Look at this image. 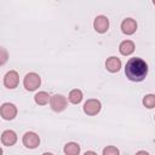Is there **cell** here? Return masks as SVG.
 Returning <instances> with one entry per match:
<instances>
[{
    "label": "cell",
    "mask_w": 155,
    "mask_h": 155,
    "mask_svg": "<svg viewBox=\"0 0 155 155\" xmlns=\"http://www.w3.org/2000/svg\"><path fill=\"white\" fill-rule=\"evenodd\" d=\"M125 74L131 81H142L148 74V64L139 57L130 58L125 67Z\"/></svg>",
    "instance_id": "cell-1"
},
{
    "label": "cell",
    "mask_w": 155,
    "mask_h": 155,
    "mask_svg": "<svg viewBox=\"0 0 155 155\" xmlns=\"http://www.w3.org/2000/svg\"><path fill=\"white\" fill-rule=\"evenodd\" d=\"M23 85L28 91H35L41 85V78L36 73H28L23 79Z\"/></svg>",
    "instance_id": "cell-2"
},
{
    "label": "cell",
    "mask_w": 155,
    "mask_h": 155,
    "mask_svg": "<svg viewBox=\"0 0 155 155\" xmlns=\"http://www.w3.org/2000/svg\"><path fill=\"white\" fill-rule=\"evenodd\" d=\"M67 98L62 94H53L50 99V107L53 111L61 113L67 108Z\"/></svg>",
    "instance_id": "cell-3"
},
{
    "label": "cell",
    "mask_w": 155,
    "mask_h": 155,
    "mask_svg": "<svg viewBox=\"0 0 155 155\" xmlns=\"http://www.w3.org/2000/svg\"><path fill=\"white\" fill-rule=\"evenodd\" d=\"M101 108H102V104L98 99H88L85 102L84 104V111L85 114L87 115H97L99 111H101Z\"/></svg>",
    "instance_id": "cell-4"
},
{
    "label": "cell",
    "mask_w": 155,
    "mask_h": 155,
    "mask_svg": "<svg viewBox=\"0 0 155 155\" xmlns=\"http://www.w3.org/2000/svg\"><path fill=\"white\" fill-rule=\"evenodd\" d=\"M0 114L5 120H12L17 115V107L12 103H4L0 108Z\"/></svg>",
    "instance_id": "cell-5"
},
{
    "label": "cell",
    "mask_w": 155,
    "mask_h": 155,
    "mask_svg": "<svg viewBox=\"0 0 155 155\" xmlns=\"http://www.w3.org/2000/svg\"><path fill=\"white\" fill-rule=\"evenodd\" d=\"M22 142H23V144H24L27 148H29V149H35V148L40 144V137H39L35 132H27V133H24Z\"/></svg>",
    "instance_id": "cell-6"
},
{
    "label": "cell",
    "mask_w": 155,
    "mask_h": 155,
    "mask_svg": "<svg viewBox=\"0 0 155 155\" xmlns=\"http://www.w3.org/2000/svg\"><path fill=\"white\" fill-rule=\"evenodd\" d=\"M19 82V76L16 70H10L4 76V85L7 88H16Z\"/></svg>",
    "instance_id": "cell-7"
},
{
    "label": "cell",
    "mask_w": 155,
    "mask_h": 155,
    "mask_svg": "<svg viewBox=\"0 0 155 155\" xmlns=\"http://www.w3.org/2000/svg\"><path fill=\"white\" fill-rule=\"evenodd\" d=\"M93 28L97 33H101V34L105 33L109 28V19L105 16H102V15L97 16L93 21Z\"/></svg>",
    "instance_id": "cell-8"
},
{
    "label": "cell",
    "mask_w": 155,
    "mask_h": 155,
    "mask_svg": "<svg viewBox=\"0 0 155 155\" xmlns=\"http://www.w3.org/2000/svg\"><path fill=\"white\" fill-rule=\"evenodd\" d=\"M121 30L126 35H132L137 30V22L133 18H126L121 23Z\"/></svg>",
    "instance_id": "cell-9"
},
{
    "label": "cell",
    "mask_w": 155,
    "mask_h": 155,
    "mask_svg": "<svg viewBox=\"0 0 155 155\" xmlns=\"http://www.w3.org/2000/svg\"><path fill=\"white\" fill-rule=\"evenodd\" d=\"M17 142V134L12 130H6L1 134V143L6 147H11Z\"/></svg>",
    "instance_id": "cell-10"
},
{
    "label": "cell",
    "mask_w": 155,
    "mask_h": 155,
    "mask_svg": "<svg viewBox=\"0 0 155 155\" xmlns=\"http://www.w3.org/2000/svg\"><path fill=\"white\" fill-rule=\"evenodd\" d=\"M105 68H107V70L108 71H110V73H116V71H119L120 70V68H121V61H120V58H117V57H109L107 61H105Z\"/></svg>",
    "instance_id": "cell-11"
},
{
    "label": "cell",
    "mask_w": 155,
    "mask_h": 155,
    "mask_svg": "<svg viewBox=\"0 0 155 155\" xmlns=\"http://www.w3.org/2000/svg\"><path fill=\"white\" fill-rule=\"evenodd\" d=\"M119 51H120V53L124 54V56H130V54H132L133 51H134V44H133V41H131V40H125V41H122V42L120 44V46H119Z\"/></svg>",
    "instance_id": "cell-12"
},
{
    "label": "cell",
    "mask_w": 155,
    "mask_h": 155,
    "mask_svg": "<svg viewBox=\"0 0 155 155\" xmlns=\"http://www.w3.org/2000/svg\"><path fill=\"white\" fill-rule=\"evenodd\" d=\"M50 99H51V97L46 91H40L34 96V101L39 105H46L50 102Z\"/></svg>",
    "instance_id": "cell-13"
},
{
    "label": "cell",
    "mask_w": 155,
    "mask_h": 155,
    "mask_svg": "<svg viewBox=\"0 0 155 155\" xmlns=\"http://www.w3.org/2000/svg\"><path fill=\"white\" fill-rule=\"evenodd\" d=\"M64 154L65 155H79L80 154V145L75 142L67 143L64 145Z\"/></svg>",
    "instance_id": "cell-14"
},
{
    "label": "cell",
    "mask_w": 155,
    "mask_h": 155,
    "mask_svg": "<svg viewBox=\"0 0 155 155\" xmlns=\"http://www.w3.org/2000/svg\"><path fill=\"white\" fill-rule=\"evenodd\" d=\"M68 99L70 103L73 104H79L81 101H82V92L78 88H74L69 92V96H68Z\"/></svg>",
    "instance_id": "cell-15"
},
{
    "label": "cell",
    "mask_w": 155,
    "mask_h": 155,
    "mask_svg": "<svg viewBox=\"0 0 155 155\" xmlns=\"http://www.w3.org/2000/svg\"><path fill=\"white\" fill-rule=\"evenodd\" d=\"M143 105L148 109L155 108V94H147L143 98Z\"/></svg>",
    "instance_id": "cell-16"
},
{
    "label": "cell",
    "mask_w": 155,
    "mask_h": 155,
    "mask_svg": "<svg viewBox=\"0 0 155 155\" xmlns=\"http://www.w3.org/2000/svg\"><path fill=\"white\" fill-rule=\"evenodd\" d=\"M103 155H120V151L116 147L108 145L103 149Z\"/></svg>",
    "instance_id": "cell-17"
},
{
    "label": "cell",
    "mask_w": 155,
    "mask_h": 155,
    "mask_svg": "<svg viewBox=\"0 0 155 155\" xmlns=\"http://www.w3.org/2000/svg\"><path fill=\"white\" fill-rule=\"evenodd\" d=\"M136 155H149V153H147L145 150H139V151H138Z\"/></svg>",
    "instance_id": "cell-18"
},
{
    "label": "cell",
    "mask_w": 155,
    "mask_h": 155,
    "mask_svg": "<svg viewBox=\"0 0 155 155\" xmlns=\"http://www.w3.org/2000/svg\"><path fill=\"white\" fill-rule=\"evenodd\" d=\"M84 155H97V153H94V151H92V150H90V151H86Z\"/></svg>",
    "instance_id": "cell-19"
},
{
    "label": "cell",
    "mask_w": 155,
    "mask_h": 155,
    "mask_svg": "<svg viewBox=\"0 0 155 155\" xmlns=\"http://www.w3.org/2000/svg\"><path fill=\"white\" fill-rule=\"evenodd\" d=\"M42 155H53V154H52V153H44Z\"/></svg>",
    "instance_id": "cell-20"
}]
</instances>
